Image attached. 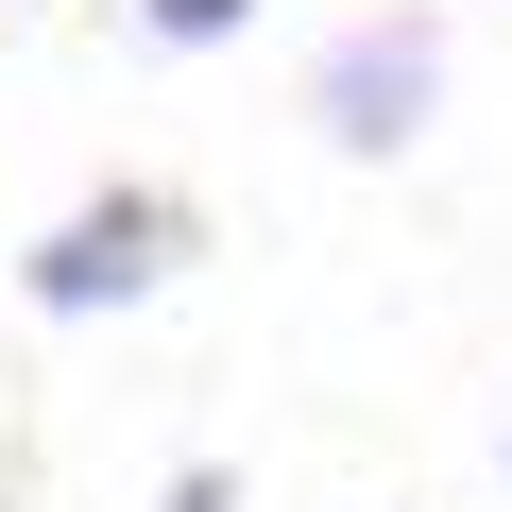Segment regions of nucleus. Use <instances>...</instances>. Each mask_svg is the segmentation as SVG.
<instances>
[{
	"mask_svg": "<svg viewBox=\"0 0 512 512\" xmlns=\"http://www.w3.org/2000/svg\"><path fill=\"white\" fill-rule=\"evenodd\" d=\"M154 274H171V205H154V188H103V205H69V222L35 239V274H18V291L86 325V308H137Z\"/></svg>",
	"mask_w": 512,
	"mask_h": 512,
	"instance_id": "f257e3e1",
	"label": "nucleus"
},
{
	"mask_svg": "<svg viewBox=\"0 0 512 512\" xmlns=\"http://www.w3.org/2000/svg\"><path fill=\"white\" fill-rule=\"evenodd\" d=\"M427 86H444V35H427V18H359V35L325 52V137H342V154H410V137H427Z\"/></svg>",
	"mask_w": 512,
	"mask_h": 512,
	"instance_id": "f03ea898",
	"label": "nucleus"
},
{
	"mask_svg": "<svg viewBox=\"0 0 512 512\" xmlns=\"http://www.w3.org/2000/svg\"><path fill=\"white\" fill-rule=\"evenodd\" d=\"M256 0H137V35H171V52H205V35H239Z\"/></svg>",
	"mask_w": 512,
	"mask_h": 512,
	"instance_id": "7ed1b4c3",
	"label": "nucleus"
}]
</instances>
